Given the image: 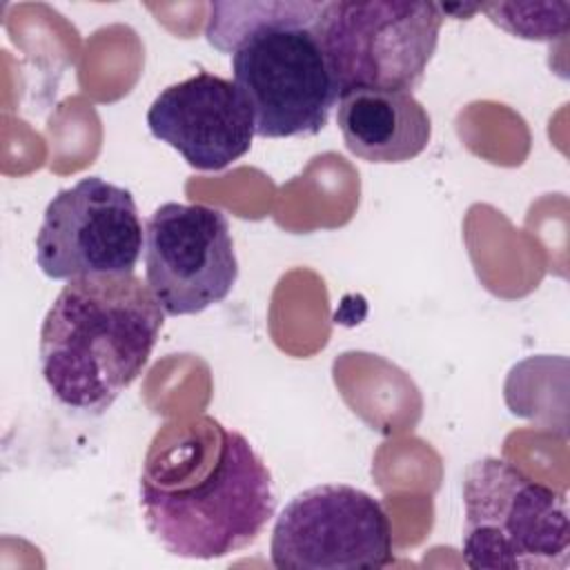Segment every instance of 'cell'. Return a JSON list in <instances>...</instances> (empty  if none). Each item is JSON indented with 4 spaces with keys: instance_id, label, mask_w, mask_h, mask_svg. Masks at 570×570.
<instances>
[{
    "instance_id": "6da1fadb",
    "label": "cell",
    "mask_w": 570,
    "mask_h": 570,
    "mask_svg": "<svg viewBox=\"0 0 570 570\" xmlns=\"http://www.w3.org/2000/svg\"><path fill=\"white\" fill-rule=\"evenodd\" d=\"M140 510L169 554L207 561L254 543L274 517L276 494L252 443L196 414L154 434L140 472Z\"/></svg>"
},
{
    "instance_id": "7a4b0ae2",
    "label": "cell",
    "mask_w": 570,
    "mask_h": 570,
    "mask_svg": "<svg viewBox=\"0 0 570 570\" xmlns=\"http://www.w3.org/2000/svg\"><path fill=\"white\" fill-rule=\"evenodd\" d=\"M165 316L136 274L67 281L40 327V372L51 396L78 412L109 410L149 363Z\"/></svg>"
},
{
    "instance_id": "3957f363",
    "label": "cell",
    "mask_w": 570,
    "mask_h": 570,
    "mask_svg": "<svg viewBox=\"0 0 570 570\" xmlns=\"http://www.w3.org/2000/svg\"><path fill=\"white\" fill-rule=\"evenodd\" d=\"M323 2H212L205 38L232 56L234 85L252 109L256 136L318 134L341 91L316 36Z\"/></svg>"
},
{
    "instance_id": "277c9868",
    "label": "cell",
    "mask_w": 570,
    "mask_h": 570,
    "mask_svg": "<svg viewBox=\"0 0 570 570\" xmlns=\"http://www.w3.org/2000/svg\"><path fill=\"white\" fill-rule=\"evenodd\" d=\"M463 561L476 570H561L570 559L566 497L499 456L463 474Z\"/></svg>"
},
{
    "instance_id": "5b68a950",
    "label": "cell",
    "mask_w": 570,
    "mask_h": 570,
    "mask_svg": "<svg viewBox=\"0 0 570 570\" xmlns=\"http://www.w3.org/2000/svg\"><path fill=\"white\" fill-rule=\"evenodd\" d=\"M441 24V4L372 0L323 2L314 29L341 94L412 91L436 51Z\"/></svg>"
},
{
    "instance_id": "8992f818",
    "label": "cell",
    "mask_w": 570,
    "mask_h": 570,
    "mask_svg": "<svg viewBox=\"0 0 570 570\" xmlns=\"http://www.w3.org/2000/svg\"><path fill=\"white\" fill-rule=\"evenodd\" d=\"M145 229L129 189L100 176L80 178L47 205L36 263L53 281L134 274Z\"/></svg>"
},
{
    "instance_id": "52a82bcc",
    "label": "cell",
    "mask_w": 570,
    "mask_h": 570,
    "mask_svg": "<svg viewBox=\"0 0 570 570\" xmlns=\"http://www.w3.org/2000/svg\"><path fill=\"white\" fill-rule=\"evenodd\" d=\"M269 557L278 570H376L392 563V523L379 499L347 483L296 494L276 517Z\"/></svg>"
},
{
    "instance_id": "ba28073f",
    "label": "cell",
    "mask_w": 570,
    "mask_h": 570,
    "mask_svg": "<svg viewBox=\"0 0 570 570\" xmlns=\"http://www.w3.org/2000/svg\"><path fill=\"white\" fill-rule=\"evenodd\" d=\"M145 281L167 316L225 301L238 278L227 216L203 203H163L145 225Z\"/></svg>"
},
{
    "instance_id": "9c48e42d",
    "label": "cell",
    "mask_w": 570,
    "mask_h": 570,
    "mask_svg": "<svg viewBox=\"0 0 570 570\" xmlns=\"http://www.w3.org/2000/svg\"><path fill=\"white\" fill-rule=\"evenodd\" d=\"M147 127L200 171H220L240 160L256 136L238 87L209 71L165 87L147 111Z\"/></svg>"
},
{
    "instance_id": "30bf717a",
    "label": "cell",
    "mask_w": 570,
    "mask_h": 570,
    "mask_svg": "<svg viewBox=\"0 0 570 570\" xmlns=\"http://www.w3.org/2000/svg\"><path fill=\"white\" fill-rule=\"evenodd\" d=\"M336 122L350 154L379 165L412 160L432 138L430 114L412 91H345L338 98Z\"/></svg>"
},
{
    "instance_id": "8fae6325",
    "label": "cell",
    "mask_w": 570,
    "mask_h": 570,
    "mask_svg": "<svg viewBox=\"0 0 570 570\" xmlns=\"http://www.w3.org/2000/svg\"><path fill=\"white\" fill-rule=\"evenodd\" d=\"M476 11L505 29L508 33L525 40H552L568 31V2L557 4H514V2H490L476 4Z\"/></svg>"
}]
</instances>
